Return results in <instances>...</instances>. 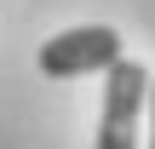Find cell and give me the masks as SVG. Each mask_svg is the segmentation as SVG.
<instances>
[{"mask_svg":"<svg viewBox=\"0 0 155 149\" xmlns=\"http://www.w3.org/2000/svg\"><path fill=\"white\" fill-rule=\"evenodd\" d=\"M109 63H121V34L109 23H81V29H63L40 46V75H52V80L92 75V69H109Z\"/></svg>","mask_w":155,"mask_h":149,"instance_id":"1","label":"cell"},{"mask_svg":"<svg viewBox=\"0 0 155 149\" xmlns=\"http://www.w3.org/2000/svg\"><path fill=\"white\" fill-rule=\"evenodd\" d=\"M150 98V75L121 57L109 63V86H104V126H98V149H132V132H138V109Z\"/></svg>","mask_w":155,"mask_h":149,"instance_id":"2","label":"cell"},{"mask_svg":"<svg viewBox=\"0 0 155 149\" xmlns=\"http://www.w3.org/2000/svg\"><path fill=\"white\" fill-rule=\"evenodd\" d=\"M150 115H155V80H150ZM150 149H155V132H150Z\"/></svg>","mask_w":155,"mask_h":149,"instance_id":"3","label":"cell"}]
</instances>
